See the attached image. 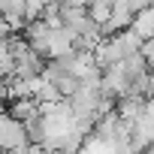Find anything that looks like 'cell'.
Here are the masks:
<instances>
[{
    "mask_svg": "<svg viewBox=\"0 0 154 154\" xmlns=\"http://www.w3.org/2000/svg\"><path fill=\"white\" fill-rule=\"evenodd\" d=\"M30 145L27 130L21 121H15L9 112H0V151L3 154H21Z\"/></svg>",
    "mask_w": 154,
    "mask_h": 154,
    "instance_id": "1",
    "label": "cell"
},
{
    "mask_svg": "<svg viewBox=\"0 0 154 154\" xmlns=\"http://www.w3.org/2000/svg\"><path fill=\"white\" fill-rule=\"evenodd\" d=\"M130 30H133V33H136L142 42L154 39V6H151V9H145V12H139V15L133 18Z\"/></svg>",
    "mask_w": 154,
    "mask_h": 154,
    "instance_id": "2",
    "label": "cell"
},
{
    "mask_svg": "<svg viewBox=\"0 0 154 154\" xmlns=\"http://www.w3.org/2000/svg\"><path fill=\"white\" fill-rule=\"evenodd\" d=\"M142 57H145V63H148V69L154 72V39H148V42H142Z\"/></svg>",
    "mask_w": 154,
    "mask_h": 154,
    "instance_id": "3",
    "label": "cell"
},
{
    "mask_svg": "<svg viewBox=\"0 0 154 154\" xmlns=\"http://www.w3.org/2000/svg\"><path fill=\"white\" fill-rule=\"evenodd\" d=\"M127 6H130L133 15H139V12H145V9L154 6V0H127Z\"/></svg>",
    "mask_w": 154,
    "mask_h": 154,
    "instance_id": "4",
    "label": "cell"
}]
</instances>
